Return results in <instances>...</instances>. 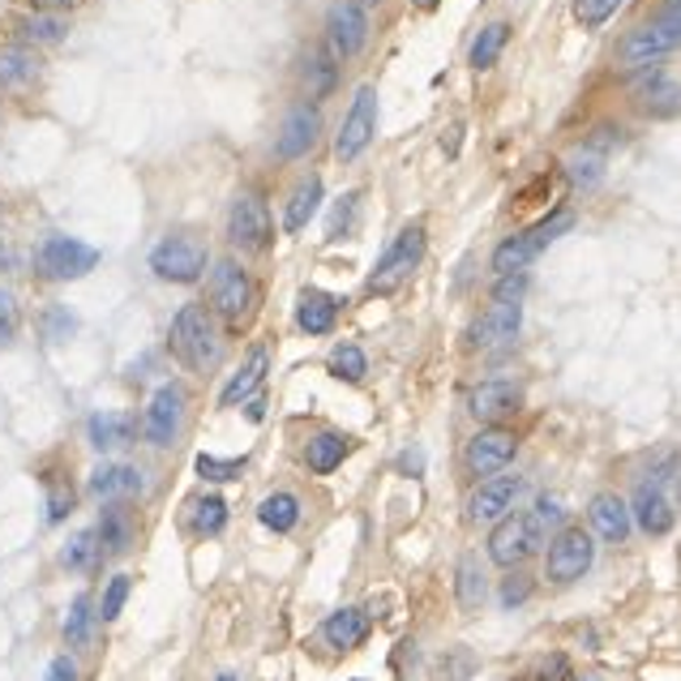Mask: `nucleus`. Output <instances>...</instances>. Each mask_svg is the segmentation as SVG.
Wrapping results in <instances>:
<instances>
[{"instance_id": "f8f14e48", "label": "nucleus", "mask_w": 681, "mask_h": 681, "mask_svg": "<svg viewBox=\"0 0 681 681\" xmlns=\"http://www.w3.org/2000/svg\"><path fill=\"white\" fill-rule=\"evenodd\" d=\"M151 270L167 283H197L206 270V249L189 236H167L151 249Z\"/></svg>"}, {"instance_id": "393cba45", "label": "nucleus", "mask_w": 681, "mask_h": 681, "mask_svg": "<svg viewBox=\"0 0 681 681\" xmlns=\"http://www.w3.org/2000/svg\"><path fill=\"white\" fill-rule=\"evenodd\" d=\"M322 639L334 651L360 648V643L369 639V613H364V609H357V605H348V609L330 613V617H326V626H322Z\"/></svg>"}, {"instance_id": "a878e982", "label": "nucleus", "mask_w": 681, "mask_h": 681, "mask_svg": "<svg viewBox=\"0 0 681 681\" xmlns=\"http://www.w3.org/2000/svg\"><path fill=\"white\" fill-rule=\"evenodd\" d=\"M86 429H91V446L95 451H121V446H130L133 437H137V421H133L130 412H95Z\"/></svg>"}, {"instance_id": "c9c22d12", "label": "nucleus", "mask_w": 681, "mask_h": 681, "mask_svg": "<svg viewBox=\"0 0 681 681\" xmlns=\"http://www.w3.org/2000/svg\"><path fill=\"white\" fill-rule=\"evenodd\" d=\"M227 527V502L219 493H210V497H197L194 506V519H189V532L194 536H219Z\"/></svg>"}, {"instance_id": "473e14b6", "label": "nucleus", "mask_w": 681, "mask_h": 681, "mask_svg": "<svg viewBox=\"0 0 681 681\" xmlns=\"http://www.w3.org/2000/svg\"><path fill=\"white\" fill-rule=\"evenodd\" d=\"M258 519L261 527H270V532H292L296 523H300V502H296L292 493H270L266 502L258 506Z\"/></svg>"}, {"instance_id": "bf43d9fd", "label": "nucleus", "mask_w": 681, "mask_h": 681, "mask_svg": "<svg viewBox=\"0 0 681 681\" xmlns=\"http://www.w3.org/2000/svg\"><path fill=\"white\" fill-rule=\"evenodd\" d=\"M437 4H442V0H416V9H424V13H429V9H437Z\"/></svg>"}, {"instance_id": "412c9836", "label": "nucleus", "mask_w": 681, "mask_h": 681, "mask_svg": "<svg viewBox=\"0 0 681 681\" xmlns=\"http://www.w3.org/2000/svg\"><path fill=\"white\" fill-rule=\"evenodd\" d=\"M266 373H270V348H261V343H258V348L245 357V364L231 373V382L224 386L219 403H224V407H240L245 399H254V394L261 390Z\"/></svg>"}, {"instance_id": "c03bdc74", "label": "nucleus", "mask_w": 681, "mask_h": 681, "mask_svg": "<svg viewBox=\"0 0 681 681\" xmlns=\"http://www.w3.org/2000/svg\"><path fill=\"white\" fill-rule=\"evenodd\" d=\"M130 579L125 575H116L112 584H107V591H103V605H99V617L103 621H116L121 617V609H125V600H130Z\"/></svg>"}, {"instance_id": "6e6d98bb", "label": "nucleus", "mask_w": 681, "mask_h": 681, "mask_svg": "<svg viewBox=\"0 0 681 681\" xmlns=\"http://www.w3.org/2000/svg\"><path fill=\"white\" fill-rule=\"evenodd\" d=\"M39 13H61V9H73V0H34Z\"/></svg>"}, {"instance_id": "4be33fe9", "label": "nucleus", "mask_w": 681, "mask_h": 681, "mask_svg": "<svg viewBox=\"0 0 681 681\" xmlns=\"http://www.w3.org/2000/svg\"><path fill=\"white\" fill-rule=\"evenodd\" d=\"M634 99L648 107L651 116H678V78L664 69H643L634 78Z\"/></svg>"}, {"instance_id": "1a4fd4ad", "label": "nucleus", "mask_w": 681, "mask_h": 681, "mask_svg": "<svg viewBox=\"0 0 681 681\" xmlns=\"http://www.w3.org/2000/svg\"><path fill=\"white\" fill-rule=\"evenodd\" d=\"M373 133H378V91L360 86L352 107H348V116H343V125H339V137H334V159L357 163L369 151Z\"/></svg>"}, {"instance_id": "8fccbe9b", "label": "nucleus", "mask_w": 681, "mask_h": 681, "mask_svg": "<svg viewBox=\"0 0 681 681\" xmlns=\"http://www.w3.org/2000/svg\"><path fill=\"white\" fill-rule=\"evenodd\" d=\"M523 292H527V275H497L493 300H506V305H523Z\"/></svg>"}, {"instance_id": "dca6fc26", "label": "nucleus", "mask_w": 681, "mask_h": 681, "mask_svg": "<svg viewBox=\"0 0 681 681\" xmlns=\"http://www.w3.org/2000/svg\"><path fill=\"white\" fill-rule=\"evenodd\" d=\"M318 133H322V116H318V107H309V103H296L292 112L283 116V125H279V142H275V155H279L283 163L305 159V155L313 151Z\"/></svg>"}, {"instance_id": "4c0bfd02", "label": "nucleus", "mask_w": 681, "mask_h": 681, "mask_svg": "<svg viewBox=\"0 0 681 681\" xmlns=\"http://www.w3.org/2000/svg\"><path fill=\"white\" fill-rule=\"evenodd\" d=\"M194 467H197V476H202V481L227 485V481H240L249 463H245V458H219V454H197Z\"/></svg>"}, {"instance_id": "de8ad7c7", "label": "nucleus", "mask_w": 681, "mask_h": 681, "mask_svg": "<svg viewBox=\"0 0 681 681\" xmlns=\"http://www.w3.org/2000/svg\"><path fill=\"white\" fill-rule=\"evenodd\" d=\"M73 510V485L69 481H52L48 485V519L61 523Z\"/></svg>"}, {"instance_id": "b1692460", "label": "nucleus", "mask_w": 681, "mask_h": 681, "mask_svg": "<svg viewBox=\"0 0 681 681\" xmlns=\"http://www.w3.org/2000/svg\"><path fill=\"white\" fill-rule=\"evenodd\" d=\"M339 322V296L322 292V288H305L300 292V305H296V326L305 334H326Z\"/></svg>"}, {"instance_id": "37998d69", "label": "nucleus", "mask_w": 681, "mask_h": 681, "mask_svg": "<svg viewBox=\"0 0 681 681\" xmlns=\"http://www.w3.org/2000/svg\"><path fill=\"white\" fill-rule=\"evenodd\" d=\"M617 9H621V0H575V18H579L584 27H591V31L605 27Z\"/></svg>"}, {"instance_id": "2f4dec72", "label": "nucleus", "mask_w": 681, "mask_h": 681, "mask_svg": "<svg viewBox=\"0 0 681 681\" xmlns=\"http://www.w3.org/2000/svg\"><path fill=\"white\" fill-rule=\"evenodd\" d=\"M485 570H481V561L476 557H463L458 561V575H454V596H458V605L463 609H481L485 605Z\"/></svg>"}, {"instance_id": "a211bd4d", "label": "nucleus", "mask_w": 681, "mask_h": 681, "mask_svg": "<svg viewBox=\"0 0 681 681\" xmlns=\"http://www.w3.org/2000/svg\"><path fill=\"white\" fill-rule=\"evenodd\" d=\"M43 73V56L31 43H0V95H13V91H27L39 82Z\"/></svg>"}, {"instance_id": "e433bc0d", "label": "nucleus", "mask_w": 681, "mask_h": 681, "mask_svg": "<svg viewBox=\"0 0 681 681\" xmlns=\"http://www.w3.org/2000/svg\"><path fill=\"white\" fill-rule=\"evenodd\" d=\"M65 31H69L65 18H56V13H39V9H34L22 27H18L22 43H61Z\"/></svg>"}, {"instance_id": "9d476101", "label": "nucleus", "mask_w": 681, "mask_h": 681, "mask_svg": "<svg viewBox=\"0 0 681 681\" xmlns=\"http://www.w3.org/2000/svg\"><path fill=\"white\" fill-rule=\"evenodd\" d=\"M673 476H678V463L669 458L664 463V472H660V481L651 476V481H643L639 485V493H634V519H639V527L648 532V536H669L673 532V523H678V510H673V497L664 493V485H673Z\"/></svg>"}, {"instance_id": "f3484780", "label": "nucleus", "mask_w": 681, "mask_h": 681, "mask_svg": "<svg viewBox=\"0 0 681 681\" xmlns=\"http://www.w3.org/2000/svg\"><path fill=\"white\" fill-rule=\"evenodd\" d=\"M364 39H369V18L360 4H334L330 18H326V43L339 61H352L364 52Z\"/></svg>"}, {"instance_id": "aec40b11", "label": "nucleus", "mask_w": 681, "mask_h": 681, "mask_svg": "<svg viewBox=\"0 0 681 681\" xmlns=\"http://www.w3.org/2000/svg\"><path fill=\"white\" fill-rule=\"evenodd\" d=\"M142 472L137 467H130V463H103V467H95V476H91V497L95 502H130V497H137L142 493Z\"/></svg>"}, {"instance_id": "58836bf2", "label": "nucleus", "mask_w": 681, "mask_h": 681, "mask_svg": "<svg viewBox=\"0 0 681 681\" xmlns=\"http://www.w3.org/2000/svg\"><path fill=\"white\" fill-rule=\"evenodd\" d=\"M99 545H103V553H125L130 549V519H125L116 506H107V510H103Z\"/></svg>"}, {"instance_id": "cd10ccee", "label": "nucleus", "mask_w": 681, "mask_h": 681, "mask_svg": "<svg viewBox=\"0 0 681 681\" xmlns=\"http://www.w3.org/2000/svg\"><path fill=\"white\" fill-rule=\"evenodd\" d=\"M545 249L536 245L532 231H519V236H506L497 249H493V270L497 275H527V266L540 258Z\"/></svg>"}, {"instance_id": "ddd939ff", "label": "nucleus", "mask_w": 681, "mask_h": 681, "mask_svg": "<svg viewBox=\"0 0 681 681\" xmlns=\"http://www.w3.org/2000/svg\"><path fill=\"white\" fill-rule=\"evenodd\" d=\"M536 545H540V527L532 523V515H506V519H497V532L488 536V557L497 566L515 570L536 553Z\"/></svg>"}, {"instance_id": "6ab92c4d", "label": "nucleus", "mask_w": 681, "mask_h": 681, "mask_svg": "<svg viewBox=\"0 0 681 681\" xmlns=\"http://www.w3.org/2000/svg\"><path fill=\"white\" fill-rule=\"evenodd\" d=\"M467 407H472V416L476 421H506V416H515L523 407V390L515 382H502V378H493V382H481V386L472 390V399H467Z\"/></svg>"}, {"instance_id": "c756f323", "label": "nucleus", "mask_w": 681, "mask_h": 681, "mask_svg": "<svg viewBox=\"0 0 681 681\" xmlns=\"http://www.w3.org/2000/svg\"><path fill=\"white\" fill-rule=\"evenodd\" d=\"M99 561H103V545H99V532H73L61 549V566L73 570V575H95Z\"/></svg>"}, {"instance_id": "20e7f679", "label": "nucleus", "mask_w": 681, "mask_h": 681, "mask_svg": "<svg viewBox=\"0 0 681 681\" xmlns=\"http://www.w3.org/2000/svg\"><path fill=\"white\" fill-rule=\"evenodd\" d=\"M254 279H249V270L240 266V261H215V270H210V305H215V313L224 318L227 326H240L249 322V313H254Z\"/></svg>"}, {"instance_id": "13d9d810", "label": "nucleus", "mask_w": 681, "mask_h": 681, "mask_svg": "<svg viewBox=\"0 0 681 681\" xmlns=\"http://www.w3.org/2000/svg\"><path fill=\"white\" fill-rule=\"evenodd\" d=\"M261 412H266V403H261V394H254V403H249V416L261 421Z\"/></svg>"}, {"instance_id": "e2e57ef3", "label": "nucleus", "mask_w": 681, "mask_h": 681, "mask_svg": "<svg viewBox=\"0 0 681 681\" xmlns=\"http://www.w3.org/2000/svg\"><path fill=\"white\" fill-rule=\"evenodd\" d=\"M570 681H600V678H570Z\"/></svg>"}, {"instance_id": "49530a36", "label": "nucleus", "mask_w": 681, "mask_h": 681, "mask_svg": "<svg viewBox=\"0 0 681 681\" xmlns=\"http://www.w3.org/2000/svg\"><path fill=\"white\" fill-rule=\"evenodd\" d=\"M360 206V194H343L334 206H330V224H326V236H343V227L352 224V215H357Z\"/></svg>"}, {"instance_id": "603ef678", "label": "nucleus", "mask_w": 681, "mask_h": 681, "mask_svg": "<svg viewBox=\"0 0 681 681\" xmlns=\"http://www.w3.org/2000/svg\"><path fill=\"white\" fill-rule=\"evenodd\" d=\"M536 681H570V660H566V656H549V660L540 664Z\"/></svg>"}, {"instance_id": "7c9ffc66", "label": "nucleus", "mask_w": 681, "mask_h": 681, "mask_svg": "<svg viewBox=\"0 0 681 681\" xmlns=\"http://www.w3.org/2000/svg\"><path fill=\"white\" fill-rule=\"evenodd\" d=\"M506 43H510V27L506 22H488L485 31L476 34L472 52H467V65L476 69V73H485V69L497 65V56L506 52Z\"/></svg>"}, {"instance_id": "3c124183", "label": "nucleus", "mask_w": 681, "mask_h": 681, "mask_svg": "<svg viewBox=\"0 0 681 681\" xmlns=\"http://www.w3.org/2000/svg\"><path fill=\"white\" fill-rule=\"evenodd\" d=\"M561 515H566V506H561V502H557L553 493H545V497L536 502V510H532V523H536V527L545 532L549 523H561Z\"/></svg>"}, {"instance_id": "f03ea898", "label": "nucleus", "mask_w": 681, "mask_h": 681, "mask_svg": "<svg viewBox=\"0 0 681 681\" xmlns=\"http://www.w3.org/2000/svg\"><path fill=\"white\" fill-rule=\"evenodd\" d=\"M678 43H681V4L669 0V9L656 22L639 27V31L626 39L621 61H626V69H656L660 61H669L678 52Z\"/></svg>"}, {"instance_id": "79ce46f5", "label": "nucleus", "mask_w": 681, "mask_h": 681, "mask_svg": "<svg viewBox=\"0 0 681 681\" xmlns=\"http://www.w3.org/2000/svg\"><path fill=\"white\" fill-rule=\"evenodd\" d=\"M309 86H318V95H330L334 91V61H330V48H313L309 56Z\"/></svg>"}, {"instance_id": "423d86ee", "label": "nucleus", "mask_w": 681, "mask_h": 681, "mask_svg": "<svg viewBox=\"0 0 681 681\" xmlns=\"http://www.w3.org/2000/svg\"><path fill=\"white\" fill-rule=\"evenodd\" d=\"M34 266L43 279H56V283H73L82 275H91L99 266V249H91L86 240H73V236H52L39 245Z\"/></svg>"}, {"instance_id": "39448f33", "label": "nucleus", "mask_w": 681, "mask_h": 681, "mask_svg": "<svg viewBox=\"0 0 681 681\" xmlns=\"http://www.w3.org/2000/svg\"><path fill=\"white\" fill-rule=\"evenodd\" d=\"M591 561H596V540L587 536L584 527H566V532L553 536L549 557H545V579L557 587L579 584L591 570Z\"/></svg>"}, {"instance_id": "bb28decb", "label": "nucleus", "mask_w": 681, "mask_h": 681, "mask_svg": "<svg viewBox=\"0 0 681 681\" xmlns=\"http://www.w3.org/2000/svg\"><path fill=\"white\" fill-rule=\"evenodd\" d=\"M322 194H326V185H322V176H305L300 185L292 189V197H288V206H283V227L288 231H305L309 227V219L318 215V206H322Z\"/></svg>"}, {"instance_id": "c85d7f7f", "label": "nucleus", "mask_w": 681, "mask_h": 681, "mask_svg": "<svg viewBox=\"0 0 681 681\" xmlns=\"http://www.w3.org/2000/svg\"><path fill=\"white\" fill-rule=\"evenodd\" d=\"M352 451V437H343V433H334V429H322V433H313V442H309V451H305V463L318 472V476H330L343 458Z\"/></svg>"}, {"instance_id": "5701e85b", "label": "nucleus", "mask_w": 681, "mask_h": 681, "mask_svg": "<svg viewBox=\"0 0 681 681\" xmlns=\"http://www.w3.org/2000/svg\"><path fill=\"white\" fill-rule=\"evenodd\" d=\"M591 532L609 545H621L630 536V502H621L617 493H600L591 502Z\"/></svg>"}, {"instance_id": "a19ab883", "label": "nucleus", "mask_w": 681, "mask_h": 681, "mask_svg": "<svg viewBox=\"0 0 681 681\" xmlns=\"http://www.w3.org/2000/svg\"><path fill=\"white\" fill-rule=\"evenodd\" d=\"M65 639L73 648L91 643V596H73V605L65 613Z\"/></svg>"}, {"instance_id": "72a5a7b5", "label": "nucleus", "mask_w": 681, "mask_h": 681, "mask_svg": "<svg viewBox=\"0 0 681 681\" xmlns=\"http://www.w3.org/2000/svg\"><path fill=\"white\" fill-rule=\"evenodd\" d=\"M605 167H609V151L605 146H584V151H575L570 155V180L579 185V189H591V185H600V176H605Z\"/></svg>"}, {"instance_id": "5fc2aeb1", "label": "nucleus", "mask_w": 681, "mask_h": 681, "mask_svg": "<svg viewBox=\"0 0 681 681\" xmlns=\"http://www.w3.org/2000/svg\"><path fill=\"white\" fill-rule=\"evenodd\" d=\"M399 472H403V476H421V472H424V454L421 451H403V454H399Z\"/></svg>"}, {"instance_id": "4d7b16f0", "label": "nucleus", "mask_w": 681, "mask_h": 681, "mask_svg": "<svg viewBox=\"0 0 681 681\" xmlns=\"http://www.w3.org/2000/svg\"><path fill=\"white\" fill-rule=\"evenodd\" d=\"M0 266H13V249L4 245V227H0Z\"/></svg>"}, {"instance_id": "680f3d73", "label": "nucleus", "mask_w": 681, "mask_h": 681, "mask_svg": "<svg viewBox=\"0 0 681 681\" xmlns=\"http://www.w3.org/2000/svg\"><path fill=\"white\" fill-rule=\"evenodd\" d=\"M215 681H240V678H236V673H219Z\"/></svg>"}, {"instance_id": "4468645a", "label": "nucleus", "mask_w": 681, "mask_h": 681, "mask_svg": "<svg viewBox=\"0 0 681 681\" xmlns=\"http://www.w3.org/2000/svg\"><path fill=\"white\" fill-rule=\"evenodd\" d=\"M180 421H185V390L176 382H167L151 394V407L142 416V437L151 446H172L176 433H180Z\"/></svg>"}, {"instance_id": "a18cd8bd", "label": "nucleus", "mask_w": 681, "mask_h": 681, "mask_svg": "<svg viewBox=\"0 0 681 681\" xmlns=\"http://www.w3.org/2000/svg\"><path fill=\"white\" fill-rule=\"evenodd\" d=\"M18 322H22L18 296L9 292V288H0V343H13V334H18Z\"/></svg>"}, {"instance_id": "7ed1b4c3", "label": "nucleus", "mask_w": 681, "mask_h": 681, "mask_svg": "<svg viewBox=\"0 0 681 681\" xmlns=\"http://www.w3.org/2000/svg\"><path fill=\"white\" fill-rule=\"evenodd\" d=\"M424 249H429V236H424L421 224H407L394 240H390V249L382 254V261L373 266V275H369V292L382 296V292H394V288H403L416 270H421L424 261Z\"/></svg>"}, {"instance_id": "09e8293b", "label": "nucleus", "mask_w": 681, "mask_h": 681, "mask_svg": "<svg viewBox=\"0 0 681 681\" xmlns=\"http://www.w3.org/2000/svg\"><path fill=\"white\" fill-rule=\"evenodd\" d=\"M527 596H532V579H527L523 570H510L506 584H502V605H506V609H519Z\"/></svg>"}, {"instance_id": "f704fd0d", "label": "nucleus", "mask_w": 681, "mask_h": 681, "mask_svg": "<svg viewBox=\"0 0 681 681\" xmlns=\"http://www.w3.org/2000/svg\"><path fill=\"white\" fill-rule=\"evenodd\" d=\"M326 369H330V378L357 386V382H364V373H369V360H364V352H360L357 343H339V348L326 357Z\"/></svg>"}, {"instance_id": "052dcab7", "label": "nucleus", "mask_w": 681, "mask_h": 681, "mask_svg": "<svg viewBox=\"0 0 681 681\" xmlns=\"http://www.w3.org/2000/svg\"><path fill=\"white\" fill-rule=\"evenodd\" d=\"M378 4H382V0H360V9H378Z\"/></svg>"}, {"instance_id": "6e6552de", "label": "nucleus", "mask_w": 681, "mask_h": 681, "mask_svg": "<svg viewBox=\"0 0 681 681\" xmlns=\"http://www.w3.org/2000/svg\"><path fill=\"white\" fill-rule=\"evenodd\" d=\"M270 206H266V197L261 194H240L231 202V210H227V240L236 245V249H245V254H261L266 245H270Z\"/></svg>"}, {"instance_id": "0eeeda50", "label": "nucleus", "mask_w": 681, "mask_h": 681, "mask_svg": "<svg viewBox=\"0 0 681 681\" xmlns=\"http://www.w3.org/2000/svg\"><path fill=\"white\" fill-rule=\"evenodd\" d=\"M515 454H519V433H510V429H502V424H485V429L467 442L463 463H467V472H472L476 481H488V476H502V472L515 463Z\"/></svg>"}, {"instance_id": "ea45409f", "label": "nucleus", "mask_w": 681, "mask_h": 681, "mask_svg": "<svg viewBox=\"0 0 681 681\" xmlns=\"http://www.w3.org/2000/svg\"><path fill=\"white\" fill-rule=\"evenodd\" d=\"M39 330H43L48 343H65V339L78 334V313L65 309V305H52V309L39 318Z\"/></svg>"}, {"instance_id": "f257e3e1", "label": "nucleus", "mask_w": 681, "mask_h": 681, "mask_svg": "<svg viewBox=\"0 0 681 681\" xmlns=\"http://www.w3.org/2000/svg\"><path fill=\"white\" fill-rule=\"evenodd\" d=\"M172 352H176L180 364H189L194 373H210L219 364L224 343H219V330H215L210 313L202 305H185L172 318Z\"/></svg>"}, {"instance_id": "2eb2a0df", "label": "nucleus", "mask_w": 681, "mask_h": 681, "mask_svg": "<svg viewBox=\"0 0 681 681\" xmlns=\"http://www.w3.org/2000/svg\"><path fill=\"white\" fill-rule=\"evenodd\" d=\"M523 488H527L523 485V476H488L485 485L467 497V519L485 527V523H497V519H506V515H515Z\"/></svg>"}, {"instance_id": "9b49d317", "label": "nucleus", "mask_w": 681, "mask_h": 681, "mask_svg": "<svg viewBox=\"0 0 681 681\" xmlns=\"http://www.w3.org/2000/svg\"><path fill=\"white\" fill-rule=\"evenodd\" d=\"M523 330V305H506V300H493L485 313L472 322L467 330V348L472 352H506Z\"/></svg>"}, {"instance_id": "864d4df0", "label": "nucleus", "mask_w": 681, "mask_h": 681, "mask_svg": "<svg viewBox=\"0 0 681 681\" xmlns=\"http://www.w3.org/2000/svg\"><path fill=\"white\" fill-rule=\"evenodd\" d=\"M43 681H78V664H73V656H56V660L48 664V678Z\"/></svg>"}]
</instances>
